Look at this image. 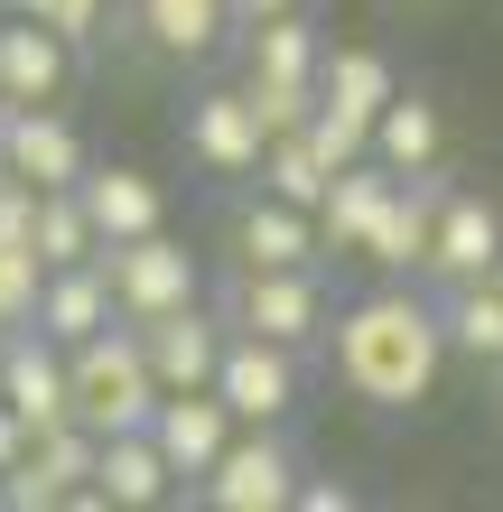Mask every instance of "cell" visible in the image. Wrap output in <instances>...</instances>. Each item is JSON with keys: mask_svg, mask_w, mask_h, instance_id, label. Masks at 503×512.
I'll return each mask as SVG.
<instances>
[{"mask_svg": "<svg viewBox=\"0 0 503 512\" xmlns=\"http://www.w3.org/2000/svg\"><path fill=\"white\" fill-rule=\"evenodd\" d=\"M327 354H336L345 401H364V410H420L438 391V373H448V317H438V298H420L410 280H382V289H364V298L336 308Z\"/></svg>", "mask_w": 503, "mask_h": 512, "instance_id": "obj_1", "label": "cell"}, {"mask_svg": "<svg viewBox=\"0 0 503 512\" xmlns=\"http://www.w3.org/2000/svg\"><path fill=\"white\" fill-rule=\"evenodd\" d=\"M66 382H75V419L94 438L150 429V410H159V373H150V354H140V326L131 317H112L103 336L66 345Z\"/></svg>", "mask_w": 503, "mask_h": 512, "instance_id": "obj_2", "label": "cell"}, {"mask_svg": "<svg viewBox=\"0 0 503 512\" xmlns=\"http://www.w3.org/2000/svg\"><path fill=\"white\" fill-rule=\"evenodd\" d=\"M215 308L243 326V336H271V345H327V326H336V298H327V261H308V270H252V261H233V280Z\"/></svg>", "mask_w": 503, "mask_h": 512, "instance_id": "obj_3", "label": "cell"}, {"mask_svg": "<svg viewBox=\"0 0 503 512\" xmlns=\"http://www.w3.org/2000/svg\"><path fill=\"white\" fill-rule=\"evenodd\" d=\"M299 447H289V429H233V447L215 466L196 475V503H215V512H289L299 503Z\"/></svg>", "mask_w": 503, "mask_h": 512, "instance_id": "obj_4", "label": "cell"}, {"mask_svg": "<svg viewBox=\"0 0 503 512\" xmlns=\"http://www.w3.org/2000/svg\"><path fill=\"white\" fill-rule=\"evenodd\" d=\"M103 280H112V308H122L131 326L140 317H168V308H187V298H205V261L177 243V233H140V243H103Z\"/></svg>", "mask_w": 503, "mask_h": 512, "instance_id": "obj_5", "label": "cell"}, {"mask_svg": "<svg viewBox=\"0 0 503 512\" xmlns=\"http://www.w3.org/2000/svg\"><path fill=\"white\" fill-rule=\"evenodd\" d=\"M94 466H103V438L84 429V419H56V429H38V447H28V457L0 475V503H10V512H56V503L103 512Z\"/></svg>", "mask_w": 503, "mask_h": 512, "instance_id": "obj_6", "label": "cell"}, {"mask_svg": "<svg viewBox=\"0 0 503 512\" xmlns=\"http://www.w3.org/2000/svg\"><path fill=\"white\" fill-rule=\"evenodd\" d=\"M215 391H224V410L243 419V429H289V419H299V391H308L299 345H271V336H243V326H233Z\"/></svg>", "mask_w": 503, "mask_h": 512, "instance_id": "obj_7", "label": "cell"}, {"mask_svg": "<svg viewBox=\"0 0 503 512\" xmlns=\"http://www.w3.org/2000/svg\"><path fill=\"white\" fill-rule=\"evenodd\" d=\"M187 131V159L205 177H261V149H271V122H261L252 84H205V94L177 112Z\"/></svg>", "mask_w": 503, "mask_h": 512, "instance_id": "obj_8", "label": "cell"}, {"mask_svg": "<svg viewBox=\"0 0 503 512\" xmlns=\"http://www.w3.org/2000/svg\"><path fill=\"white\" fill-rule=\"evenodd\" d=\"M224 345H233V317L205 308V298H187V308H168V317H140V354H150L159 391H215Z\"/></svg>", "mask_w": 503, "mask_h": 512, "instance_id": "obj_9", "label": "cell"}, {"mask_svg": "<svg viewBox=\"0 0 503 512\" xmlns=\"http://www.w3.org/2000/svg\"><path fill=\"white\" fill-rule=\"evenodd\" d=\"M448 159L438 168H410L401 187H392V205L373 215V233H364V261L382 270V280H420L429 270V233H438V205H448Z\"/></svg>", "mask_w": 503, "mask_h": 512, "instance_id": "obj_10", "label": "cell"}, {"mask_svg": "<svg viewBox=\"0 0 503 512\" xmlns=\"http://www.w3.org/2000/svg\"><path fill=\"white\" fill-rule=\"evenodd\" d=\"M503 270V205L476 187H448L438 205V233H429V289H466V280H494Z\"/></svg>", "mask_w": 503, "mask_h": 512, "instance_id": "obj_11", "label": "cell"}, {"mask_svg": "<svg viewBox=\"0 0 503 512\" xmlns=\"http://www.w3.org/2000/svg\"><path fill=\"white\" fill-rule=\"evenodd\" d=\"M0 401H10L19 419H38V429H56V419H75L66 345H56L47 326H10V336H0Z\"/></svg>", "mask_w": 503, "mask_h": 512, "instance_id": "obj_12", "label": "cell"}, {"mask_svg": "<svg viewBox=\"0 0 503 512\" xmlns=\"http://www.w3.org/2000/svg\"><path fill=\"white\" fill-rule=\"evenodd\" d=\"M0 140H10V168L28 177V187H84V168H94L84 131L56 103H10L0 112Z\"/></svg>", "mask_w": 503, "mask_h": 512, "instance_id": "obj_13", "label": "cell"}, {"mask_svg": "<svg viewBox=\"0 0 503 512\" xmlns=\"http://www.w3.org/2000/svg\"><path fill=\"white\" fill-rule=\"evenodd\" d=\"M233 261H252V270H308V261H327V233H317L308 205H289V196H243L233 205Z\"/></svg>", "mask_w": 503, "mask_h": 512, "instance_id": "obj_14", "label": "cell"}, {"mask_svg": "<svg viewBox=\"0 0 503 512\" xmlns=\"http://www.w3.org/2000/svg\"><path fill=\"white\" fill-rule=\"evenodd\" d=\"M75 56L84 47L66 38V28L10 10V19H0V94H10V103H56L75 84Z\"/></svg>", "mask_w": 503, "mask_h": 512, "instance_id": "obj_15", "label": "cell"}, {"mask_svg": "<svg viewBox=\"0 0 503 512\" xmlns=\"http://www.w3.org/2000/svg\"><path fill=\"white\" fill-rule=\"evenodd\" d=\"M131 28L168 66H205V56H224L243 38V28H233V0H131Z\"/></svg>", "mask_w": 503, "mask_h": 512, "instance_id": "obj_16", "label": "cell"}, {"mask_svg": "<svg viewBox=\"0 0 503 512\" xmlns=\"http://www.w3.org/2000/svg\"><path fill=\"white\" fill-rule=\"evenodd\" d=\"M233 429H243V419L224 410V391H159V410H150V438L168 447V466L187 475V485L233 447Z\"/></svg>", "mask_w": 503, "mask_h": 512, "instance_id": "obj_17", "label": "cell"}, {"mask_svg": "<svg viewBox=\"0 0 503 512\" xmlns=\"http://www.w3.org/2000/svg\"><path fill=\"white\" fill-rule=\"evenodd\" d=\"M94 494H103V512H159L168 494H187V475L168 466V447L150 429H122V438H103Z\"/></svg>", "mask_w": 503, "mask_h": 512, "instance_id": "obj_18", "label": "cell"}, {"mask_svg": "<svg viewBox=\"0 0 503 512\" xmlns=\"http://www.w3.org/2000/svg\"><path fill=\"white\" fill-rule=\"evenodd\" d=\"M84 215H94L103 243H140V233H159L168 224V196H159V177L150 168H84Z\"/></svg>", "mask_w": 503, "mask_h": 512, "instance_id": "obj_19", "label": "cell"}, {"mask_svg": "<svg viewBox=\"0 0 503 512\" xmlns=\"http://www.w3.org/2000/svg\"><path fill=\"white\" fill-rule=\"evenodd\" d=\"M317 75H327V38L308 10L243 28V84H317Z\"/></svg>", "mask_w": 503, "mask_h": 512, "instance_id": "obj_20", "label": "cell"}, {"mask_svg": "<svg viewBox=\"0 0 503 512\" xmlns=\"http://www.w3.org/2000/svg\"><path fill=\"white\" fill-rule=\"evenodd\" d=\"M122 317L112 308V280H103V261H66V270H47V289H38V326L56 345H84V336H103V326Z\"/></svg>", "mask_w": 503, "mask_h": 512, "instance_id": "obj_21", "label": "cell"}, {"mask_svg": "<svg viewBox=\"0 0 503 512\" xmlns=\"http://www.w3.org/2000/svg\"><path fill=\"white\" fill-rule=\"evenodd\" d=\"M438 317H448V354L503 382V270L466 289H438Z\"/></svg>", "mask_w": 503, "mask_h": 512, "instance_id": "obj_22", "label": "cell"}, {"mask_svg": "<svg viewBox=\"0 0 503 512\" xmlns=\"http://www.w3.org/2000/svg\"><path fill=\"white\" fill-rule=\"evenodd\" d=\"M373 159L401 168V177L410 168H438V159H448V112H438L420 84H401V94L382 103V122H373Z\"/></svg>", "mask_w": 503, "mask_h": 512, "instance_id": "obj_23", "label": "cell"}, {"mask_svg": "<svg viewBox=\"0 0 503 512\" xmlns=\"http://www.w3.org/2000/svg\"><path fill=\"white\" fill-rule=\"evenodd\" d=\"M392 187H401V168H382V159L336 168L327 205H317V233H327V252H364V233H373L382 205H392Z\"/></svg>", "mask_w": 503, "mask_h": 512, "instance_id": "obj_24", "label": "cell"}, {"mask_svg": "<svg viewBox=\"0 0 503 512\" xmlns=\"http://www.w3.org/2000/svg\"><path fill=\"white\" fill-rule=\"evenodd\" d=\"M317 84H327V112H345L354 131H373L382 103L401 94V66L382 47H327V75H317Z\"/></svg>", "mask_w": 503, "mask_h": 512, "instance_id": "obj_25", "label": "cell"}, {"mask_svg": "<svg viewBox=\"0 0 503 512\" xmlns=\"http://www.w3.org/2000/svg\"><path fill=\"white\" fill-rule=\"evenodd\" d=\"M252 187H271V196H289V205H327V187H336V168H327V149H317L308 131H280L271 149H261V177Z\"/></svg>", "mask_w": 503, "mask_h": 512, "instance_id": "obj_26", "label": "cell"}, {"mask_svg": "<svg viewBox=\"0 0 503 512\" xmlns=\"http://www.w3.org/2000/svg\"><path fill=\"white\" fill-rule=\"evenodd\" d=\"M94 252H103V233L84 215V196L75 187H38V261L66 270V261H94Z\"/></svg>", "mask_w": 503, "mask_h": 512, "instance_id": "obj_27", "label": "cell"}, {"mask_svg": "<svg viewBox=\"0 0 503 512\" xmlns=\"http://www.w3.org/2000/svg\"><path fill=\"white\" fill-rule=\"evenodd\" d=\"M38 289H47L38 252H0V336H10V326H38Z\"/></svg>", "mask_w": 503, "mask_h": 512, "instance_id": "obj_28", "label": "cell"}, {"mask_svg": "<svg viewBox=\"0 0 503 512\" xmlns=\"http://www.w3.org/2000/svg\"><path fill=\"white\" fill-rule=\"evenodd\" d=\"M252 103H261V122H271V140H280V131H308L317 122L327 84H252Z\"/></svg>", "mask_w": 503, "mask_h": 512, "instance_id": "obj_29", "label": "cell"}, {"mask_svg": "<svg viewBox=\"0 0 503 512\" xmlns=\"http://www.w3.org/2000/svg\"><path fill=\"white\" fill-rule=\"evenodd\" d=\"M0 252H38V187L28 177L0 187Z\"/></svg>", "mask_w": 503, "mask_h": 512, "instance_id": "obj_30", "label": "cell"}, {"mask_svg": "<svg viewBox=\"0 0 503 512\" xmlns=\"http://www.w3.org/2000/svg\"><path fill=\"white\" fill-rule=\"evenodd\" d=\"M47 28H66V38L75 47H94L103 38V28H112V0H47V10H38Z\"/></svg>", "mask_w": 503, "mask_h": 512, "instance_id": "obj_31", "label": "cell"}, {"mask_svg": "<svg viewBox=\"0 0 503 512\" xmlns=\"http://www.w3.org/2000/svg\"><path fill=\"white\" fill-rule=\"evenodd\" d=\"M299 512H354V485H308L299 475Z\"/></svg>", "mask_w": 503, "mask_h": 512, "instance_id": "obj_32", "label": "cell"}, {"mask_svg": "<svg viewBox=\"0 0 503 512\" xmlns=\"http://www.w3.org/2000/svg\"><path fill=\"white\" fill-rule=\"evenodd\" d=\"M289 10H308V0H233V28H261V19H289Z\"/></svg>", "mask_w": 503, "mask_h": 512, "instance_id": "obj_33", "label": "cell"}, {"mask_svg": "<svg viewBox=\"0 0 503 512\" xmlns=\"http://www.w3.org/2000/svg\"><path fill=\"white\" fill-rule=\"evenodd\" d=\"M10 177H19V168H10V140H0V187H10Z\"/></svg>", "mask_w": 503, "mask_h": 512, "instance_id": "obj_34", "label": "cell"}, {"mask_svg": "<svg viewBox=\"0 0 503 512\" xmlns=\"http://www.w3.org/2000/svg\"><path fill=\"white\" fill-rule=\"evenodd\" d=\"M10 10H28V19H38V10H47V0H10Z\"/></svg>", "mask_w": 503, "mask_h": 512, "instance_id": "obj_35", "label": "cell"}, {"mask_svg": "<svg viewBox=\"0 0 503 512\" xmlns=\"http://www.w3.org/2000/svg\"><path fill=\"white\" fill-rule=\"evenodd\" d=\"M0 19H10V0H0Z\"/></svg>", "mask_w": 503, "mask_h": 512, "instance_id": "obj_36", "label": "cell"}, {"mask_svg": "<svg viewBox=\"0 0 503 512\" xmlns=\"http://www.w3.org/2000/svg\"><path fill=\"white\" fill-rule=\"evenodd\" d=\"M0 112H10V94H0Z\"/></svg>", "mask_w": 503, "mask_h": 512, "instance_id": "obj_37", "label": "cell"}]
</instances>
